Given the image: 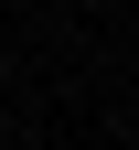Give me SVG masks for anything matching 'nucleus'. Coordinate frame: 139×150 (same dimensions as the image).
<instances>
[{
  "mask_svg": "<svg viewBox=\"0 0 139 150\" xmlns=\"http://www.w3.org/2000/svg\"><path fill=\"white\" fill-rule=\"evenodd\" d=\"M128 150H139V139H128Z\"/></svg>",
  "mask_w": 139,
  "mask_h": 150,
  "instance_id": "obj_1",
  "label": "nucleus"
}]
</instances>
